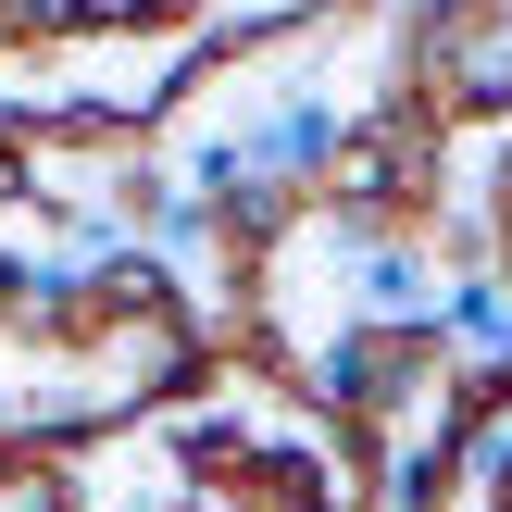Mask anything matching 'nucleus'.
I'll return each instance as SVG.
<instances>
[{"label":"nucleus","mask_w":512,"mask_h":512,"mask_svg":"<svg viewBox=\"0 0 512 512\" xmlns=\"http://www.w3.org/2000/svg\"><path fill=\"white\" fill-rule=\"evenodd\" d=\"M338 150H350V113H338V100H313V88H288L263 125H250V163H263L275 188H300V200L338 175Z\"/></svg>","instance_id":"nucleus-1"},{"label":"nucleus","mask_w":512,"mask_h":512,"mask_svg":"<svg viewBox=\"0 0 512 512\" xmlns=\"http://www.w3.org/2000/svg\"><path fill=\"white\" fill-rule=\"evenodd\" d=\"M25 263H38V250H13V238H0V325L25 313Z\"/></svg>","instance_id":"nucleus-3"},{"label":"nucleus","mask_w":512,"mask_h":512,"mask_svg":"<svg viewBox=\"0 0 512 512\" xmlns=\"http://www.w3.org/2000/svg\"><path fill=\"white\" fill-rule=\"evenodd\" d=\"M438 338H450V363H512V275H450Z\"/></svg>","instance_id":"nucleus-2"}]
</instances>
